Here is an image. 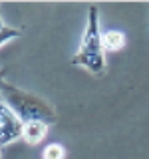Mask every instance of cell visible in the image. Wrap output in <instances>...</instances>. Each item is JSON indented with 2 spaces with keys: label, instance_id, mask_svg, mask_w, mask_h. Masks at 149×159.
<instances>
[{
  "label": "cell",
  "instance_id": "277c9868",
  "mask_svg": "<svg viewBox=\"0 0 149 159\" xmlns=\"http://www.w3.org/2000/svg\"><path fill=\"white\" fill-rule=\"evenodd\" d=\"M48 127L50 125H46V123H40V121L26 123L24 129H22V139L26 143H30V145H36V143H40L44 137H46Z\"/></svg>",
  "mask_w": 149,
  "mask_h": 159
},
{
  "label": "cell",
  "instance_id": "3957f363",
  "mask_svg": "<svg viewBox=\"0 0 149 159\" xmlns=\"http://www.w3.org/2000/svg\"><path fill=\"white\" fill-rule=\"evenodd\" d=\"M22 129L24 123L12 113L6 103L0 99V147L8 145V143L16 141V139L22 137Z\"/></svg>",
  "mask_w": 149,
  "mask_h": 159
},
{
  "label": "cell",
  "instance_id": "6da1fadb",
  "mask_svg": "<svg viewBox=\"0 0 149 159\" xmlns=\"http://www.w3.org/2000/svg\"><path fill=\"white\" fill-rule=\"evenodd\" d=\"M0 99L12 109V113L24 125L26 123H34V121L54 125L58 121L56 111H54V107L46 99H42L36 93H30L26 89H20L8 82H4L2 88H0Z\"/></svg>",
  "mask_w": 149,
  "mask_h": 159
},
{
  "label": "cell",
  "instance_id": "8992f818",
  "mask_svg": "<svg viewBox=\"0 0 149 159\" xmlns=\"http://www.w3.org/2000/svg\"><path fill=\"white\" fill-rule=\"evenodd\" d=\"M42 159H66V147L62 143H50L44 147Z\"/></svg>",
  "mask_w": 149,
  "mask_h": 159
},
{
  "label": "cell",
  "instance_id": "52a82bcc",
  "mask_svg": "<svg viewBox=\"0 0 149 159\" xmlns=\"http://www.w3.org/2000/svg\"><path fill=\"white\" fill-rule=\"evenodd\" d=\"M22 36V32H20L18 28H12V26H4L0 30V46H4V44H8L10 40H16Z\"/></svg>",
  "mask_w": 149,
  "mask_h": 159
},
{
  "label": "cell",
  "instance_id": "7a4b0ae2",
  "mask_svg": "<svg viewBox=\"0 0 149 159\" xmlns=\"http://www.w3.org/2000/svg\"><path fill=\"white\" fill-rule=\"evenodd\" d=\"M72 64L84 66L93 76L106 74V48L102 42V30H99V12L96 4L88 6V24L86 32L82 36V44L76 56L72 58Z\"/></svg>",
  "mask_w": 149,
  "mask_h": 159
},
{
  "label": "cell",
  "instance_id": "5b68a950",
  "mask_svg": "<svg viewBox=\"0 0 149 159\" xmlns=\"http://www.w3.org/2000/svg\"><path fill=\"white\" fill-rule=\"evenodd\" d=\"M102 42H103V48L106 50H111V52H117V50L125 48V34L123 32H117V30H109V32L102 34Z\"/></svg>",
  "mask_w": 149,
  "mask_h": 159
},
{
  "label": "cell",
  "instance_id": "9c48e42d",
  "mask_svg": "<svg viewBox=\"0 0 149 159\" xmlns=\"http://www.w3.org/2000/svg\"><path fill=\"white\" fill-rule=\"evenodd\" d=\"M4 26H6V24H4V22H2V16H0V30H2Z\"/></svg>",
  "mask_w": 149,
  "mask_h": 159
},
{
  "label": "cell",
  "instance_id": "ba28073f",
  "mask_svg": "<svg viewBox=\"0 0 149 159\" xmlns=\"http://www.w3.org/2000/svg\"><path fill=\"white\" fill-rule=\"evenodd\" d=\"M6 82V80H4V68L0 66V88H2V84Z\"/></svg>",
  "mask_w": 149,
  "mask_h": 159
}]
</instances>
